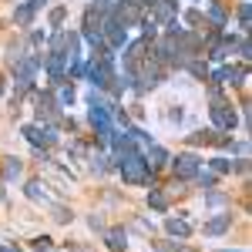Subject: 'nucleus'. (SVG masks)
I'll return each mask as SVG.
<instances>
[{"label": "nucleus", "instance_id": "nucleus-1", "mask_svg": "<svg viewBox=\"0 0 252 252\" xmlns=\"http://www.w3.org/2000/svg\"><path fill=\"white\" fill-rule=\"evenodd\" d=\"M115 165L121 168V178H125L128 185H145V182L152 178V172H155V168H148L145 155H138V152H135V145L121 148V152L115 155Z\"/></svg>", "mask_w": 252, "mask_h": 252}, {"label": "nucleus", "instance_id": "nucleus-2", "mask_svg": "<svg viewBox=\"0 0 252 252\" xmlns=\"http://www.w3.org/2000/svg\"><path fill=\"white\" fill-rule=\"evenodd\" d=\"M24 135L34 148H54V141H58L54 125H24Z\"/></svg>", "mask_w": 252, "mask_h": 252}, {"label": "nucleus", "instance_id": "nucleus-3", "mask_svg": "<svg viewBox=\"0 0 252 252\" xmlns=\"http://www.w3.org/2000/svg\"><path fill=\"white\" fill-rule=\"evenodd\" d=\"M212 121H215V128L232 131L235 125H239V115H235V108L229 104V101H219V97H215V104H212Z\"/></svg>", "mask_w": 252, "mask_h": 252}, {"label": "nucleus", "instance_id": "nucleus-4", "mask_svg": "<svg viewBox=\"0 0 252 252\" xmlns=\"http://www.w3.org/2000/svg\"><path fill=\"white\" fill-rule=\"evenodd\" d=\"M40 64L47 67V74H51L54 84L67 81V58H64V51H51L47 58H40Z\"/></svg>", "mask_w": 252, "mask_h": 252}, {"label": "nucleus", "instance_id": "nucleus-5", "mask_svg": "<svg viewBox=\"0 0 252 252\" xmlns=\"http://www.w3.org/2000/svg\"><path fill=\"white\" fill-rule=\"evenodd\" d=\"M84 78L91 81L94 88H108L115 74H111V64H108V61H97V58H94L88 67H84Z\"/></svg>", "mask_w": 252, "mask_h": 252}, {"label": "nucleus", "instance_id": "nucleus-6", "mask_svg": "<svg viewBox=\"0 0 252 252\" xmlns=\"http://www.w3.org/2000/svg\"><path fill=\"white\" fill-rule=\"evenodd\" d=\"M168 161H172V172L178 182L182 178H195V172H198V158L195 155H178V158H168Z\"/></svg>", "mask_w": 252, "mask_h": 252}, {"label": "nucleus", "instance_id": "nucleus-7", "mask_svg": "<svg viewBox=\"0 0 252 252\" xmlns=\"http://www.w3.org/2000/svg\"><path fill=\"white\" fill-rule=\"evenodd\" d=\"M24 195H27L31 202H44V205H51V195H47V185H44L40 178H31V182H27V189H24Z\"/></svg>", "mask_w": 252, "mask_h": 252}, {"label": "nucleus", "instance_id": "nucleus-8", "mask_svg": "<svg viewBox=\"0 0 252 252\" xmlns=\"http://www.w3.org/2000/svg\"><path fill=\"white\" fill-rule=\"evenodd\" d=\"M104 242H108V252H125L128 249V235H125V229H108V232H104Z\"/></svg>", "mask_w": 252, "mask_h": 252}, {"label": "nucleus", "instance_id": "nucleus-9", "mask_svg": "<svg viewBox=\"0 0 252 252\" xmlns=\"http://www.w3.org/2000/svg\"><path fill=\"white\" fill-rule=\"evenodd\" d=\"M145 161H148V168H161V165H168V152L161 145H148L145 148Z\"/></svg>", "mask_w": 252, "mask_h": 252}, {"label": "nucleus", "instance_id": "nucleus-10", "mask_svg": "<svg viewBox=\"0 0 252 252\" xmlns=\"http://www.w3.org/2000/svg\"><path fill=\"white\" fill-rule=\"evenodd\" d=\"M165 232L172 235V239H189L192 225H189L185 219H168V222H165Z\"/></svg>", "mask_w": 252, "mask_h": 252}, {"label": "nucleus", "instance_id": "nucleus-11", "mask_svg": "<svg viewBox=\"0 0 252 252\" xmlns=\"http://www.w3.org/2000/svg\"><path fill=\"white\" fill-rule=\"evenodd\" d=\"M229 225H232V215H215L205 222V235H222Z\"/></svg>", "mask_w": 252, "mask_h": 252}, {"label": "nucleus", "instance_id": "nucleus-12", "mask_svg": "<svg viewBox=\"0 0 252 252\" xmlns=\"http://www.w3.org/2000/svg\"><path fill=\"white\" fill-rule=\"evenodd\" d=\"M0 172H3L7 182H17L20 172H24V161H20V158H3V168H0Z\"/></svg>", "mask_w": 252, "mask_h": 252}, {"label": "nucleus", "instance_id": "nucleus-13", "mask_svg": "<svg viewBox=\"0 0 252 252\" xmlns=\"http://www.w3.org/2000/svg\"><path fill=\"white\" fill-rule=\"evenodd\" d=\"M205 17L212 20V27H225V24H229V17H225V10H222L219 3H209V7H205Z\"/></svg>", "mask_w": 252, "mask_h": 252}, {"label": "nucleus", "instance_id": "nucleus-14", "mask_svg": "<svg viewBox=\"0 0 252 252\" xmlns=\"http://www.w3.org/2000/svg\"><path fill=\"white\" fill-rule=\"evenodd\" d=\"M71 104H74V88L61 81L58 84V108H71Z\"/></svg>", "mask_w": 252, "mask_h": 252}, {"label": "nucleus", "instance_id": "nucleus-15", "mask_svg": "<svg viewBox=\"0 0 252 252\" xmlns=\"http://www.w3.org/2000/svg\"><path fill=\"white\" fill-rule=\"evenodd\" d=\"M148 205H152L155 212H165V209H168V198H165V192L152 189V192H148Z\"/></svg>", "mask_w": 252, "mask_h": 252}, {"label": "nucleus", "instance_id": "nucleus-16", "mask_svg": "<svg viewBox=\"0 0 252 252\" xmlns=\"http://www.w3.org/2000/svg\"><path fill=\"white\" fill-rule=\"evenodd\" d=\"M189 141H192V145H215L219 135H215V131H195V135H189Z\"/></svg>", "mask_w": 252, "mask_h": 252}, {"label": "nucleus", "instance_id": "nucleus-17", "mask_svg": "<svg viewBox=\"0 0 252 252\" xmlns=\"http://www.w3.org/2000/svg\"><path fill=\"white\" fill-rule=\"evenodd\" d=\"M195 178H198L202 189H215V182H219V175H215V172H202V168L195 172Z\"/></svg>", "mask_w": 252, "mask_h": 252}, {"label": "nucleus", "instance_id": "nucleus-18", "mask_svg": "<svg viewBox=\"0 0 252 252\" xmlns=\"http://www.w3.org/2000/svg\"><path fill=\"white\" fill-rule=\"evenodd\" d=\"M101 20H104V14L88 10V17H84V31H101Z\"/></svg>", "mask_w": 252, "mask_h": 252}, {"label": "nucleus", "instance_id": "nucleus-19", "mask_svg": "<svg viewBox=\"0 0 252 252\" xmlns=\"http://www.w3.org/2000/svg\"><path fill=\"white\" fill-rule=\"evenodd\" d=\"M14 17H17V24H20V27H27V24L34 20V10H31L27 3H20V7H17V14H14Z\"/></svg>", "mask_w": 252, "mask_h": 252}, {"label": "nucleus", "instance_id": "nucleus-20", "mask_svg": "<svg viewBox=\"0 0 252 252\" xmlns=\"http://www.w3.org/2000/svg\"><path fill=\"white\" fill-rule=\"evenodd\" d=\"M212 172L215 175H229L232 172V161H229V158H212Z\"/></svg>", "mask_w": 252, "mask_h": 252}, {"label": "nucleus", "instance_id": "nucleus-21", "mask_svg": "<svg viewBox=\"0 0 252 252\" xmlns=\"http://www.w3.org/2000/svg\"><path fill=\"white\" fill-rule=\"evenodd\" d=\"M185 67H189V71H192L195 78H202V81H205V64H202V61L189 58V61H185Z\"/></svg>", "mask_w": 252, "mask_h": 252}, {"label": "nucleus", "instance_id": "nucleus-22", "mask_svg": "<svg viewBox=\"0 0 252 252\" xmlns=\"http://www.w3.org/2000/svg\"><path fill=\"white\" fill-rule=\"evenodd\" d=\"M239 27H242V31H249V0H242V3H239Z\"/></svg>", "mask_w": 252, "mask_h": 252}, {"label": "nucleus", "instance_id": "nucleus-23", "mask_svg": "<svg viewBox=\"0 0 252 252\" xmlns=\"http://www.w3.org/2000/svg\"><path fill=\"white\" fill-rule=\"evenodd\" d=\"M54 222H61V225L71 222V209L67 205H54Z\"/></svg>", "mask_w": 252, "mask_h": 252}, {"label": "nucleus", "instance_id": "nucleus-24", "mask_svg": "<svg viewBox=\"0 0 252 252\" xmlns=\"http://www.w3.org/2000/svg\"><path fill=\"white\" fill-rule=\"evenodd\" d=\"M64 17H67V10H64V7H54V10H51V27H61Z\"/></svg>", "mask_w": 252, "mask_h": 252}, {"label": "nucleus", "instance_id": "nucleus-25", "mask_svg": "<svg viewBox=\"0 0 252 252\" xmlns=\"http://www.w3.org/2000/svg\"><path fill=\"white\" fill-rule=\"evenodd\" d=\"M31 246H34L37 252H51V239H47V235H37V239H34Z\"/></svg>", "mask_w": 252, "mask_h": 252}, {"label": "nucleus", "instance_id": "nucleus-26", "mask_svg": "<svg viewBox=\"0 0 252 252\" xmlns=\"http://www.w3.org/2000/svg\"><path fill=\"white\" fill-rule=\"evenodd\" d=\"M235 51H239L242 61H249V40H235Z\"/></svg>", "mask_w": 252, "mask_h": 252}, {"label": "nucleus", "instance_id": "nucleus-27", "mask_svg": "<svg viewBox=\"0 0 252 252\" xmlns=\"http://www.w3.org/2000/svg\"><path fill=\"white\" fill-rule=\"evenodd\" d=\"M0 252H20V246H14V242H0Z\"/></svg>", "mask_w": 252, "mask_h": 252}, {"label": "nucleus", "instance_id": "nucleus-28", "mask_svg": "<svg viewBox=\"0 0 252 252\" xmlns=\"http://www.w3.org/2000/svg\"><path fill=\"white\" fill-rule=\"evenodd\" d=\"M185 20H189V24H202V14H198V10H192V14H185Z\"/></svg>", "mask_w": 252, "mask_h": 252}, {"label": "nucleus", "instance_id": "nucleus-29", "mask_svg": "<svg viewBox=\"0 0 252 252\" xmlns=\"http://www.w3.org/2000/svg\"><path fill=\"white\" fill-rule=\"evenodd\" d=\"M44 3H47V0H27V7H31V10H40Z\"/></svg>", "mask_w": 252, "mask_h": 252}, {"label": "nucleus", "instance_id": "nucleus-30", "mask_svg": "<svg viewBox=\"0 0 252 252\" xmlns=\"http://www.w3.org/2000/svg\"><path fill=\"white\" fill-rule=\"evenodd\" d=\"M158 0H138V7H155Z\"/></svg>", "mask_w": 252, "mask_h": 252}, {"label": "nucleus", "instance_id": "nucleus-31", "mask_svg": "<svg viewBox=\"0 0 252 252\" xmlns=\"http://www.w3.org/2000/svg\"><path fill=\"white\" fill-rule=\"evenodd\" d=\"M219 252H246V249H219Z\"/></svg>", "mask_w": 252, "mask_h": 252}]
</instances>
